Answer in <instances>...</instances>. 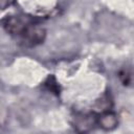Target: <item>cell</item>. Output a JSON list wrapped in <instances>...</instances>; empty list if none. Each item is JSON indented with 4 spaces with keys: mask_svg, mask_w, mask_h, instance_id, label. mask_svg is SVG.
Listing matches in <instances>:
<instances>
[{
    "mask_svg": "<svg viewBox=\"0 0 134 134\" xmlns=\"http://www.w3.org/2000/svg\"><path fill=\"white\" fill-rule=\"evenodd\" d=\"M119 79H120V81L124 85H129L132 77H131V74L127 70H121L119 72Z\"/></svg>",
    "mask_w": 134,
    "mask_h": 134,
    "instance_id": "cell-4",
    "label": "cell"
},
{
    "mask_svg": "<svg viewBox=\"0 0 134 134\" xmlns=\"http://www.w3.org/2000/svg\"><path fill=\"white\" fill-rule=\"evenodd\" d=\"M16 0H0V6L2 9H5L6 7L13 5Z\"/></svg>",
    "mask_w": 134,
    "mask_h": 134,
    "instance_id": "cell-5",
    "label": "cell"
},
{
    "mask_svg": "<svg viewBox=\"0 0 134 134\" xmlns=\"http://www.w3.org/2000/svg\"><path fill=\"white\" fill-rule=\"evenodd\" d=\"M32 21L34 20L30 19L29 17H25L21 15L6 16L5 18L2 19V26L8 35L17 39Z\"/></svg>",
    "mask_w": 134,
    "mask_h": 134,
    "instance_id": "cell-2",
    "label": "cell"
},
{
    "mask_svg": "<svg viewBox=\"0 0 134 134\" xmlns=\"http://www.w3.org/2000/svg\"><path fill=\"white\" fill-rule=\"evenodd\" d=\"M96 122L99 125L100 128H103L105 130H111L117 126L118 119H117V116L115 113L107 111V112H103L97 117Z\"/></svg>",
    "mask_w": 134,
    "mask_h": 134,
    "instance_id": "cell-3",
    "label": "cell"
},
{
    "mask_svg": "<svg viewBox=\"0 0 134 134\" xmlns=\"http://www.w3.org/2000/svg\"><path fill=\"white\" fill-rule=\"evenodd\" d=\"M46 36V30L39 23L32 21L25 30L17 38L20 45L24 47H34L43 43Z\"/></svg>",
    "mask_w": 134,
    "mask_h": 134,
    "instance_id": "cell-1",
    "label": "cell"
}]
</instances>
